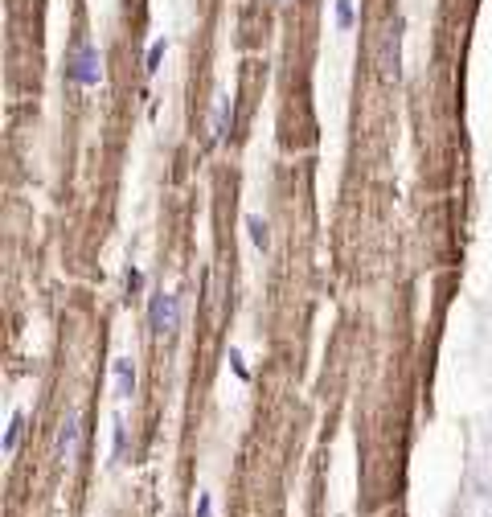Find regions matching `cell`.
Here are the masks:
<instances>
[{
  "instance_id": "3957f363",
  "label": "cell",
  "mask_w": 492,
  "mask_h": 517,
  "mask_svg": "<svg viewBox=\"0 0 492 517\" xmlns=\"http://www.w3.org/2000/svg\"><path fill=\"white\" fill-rule=\"evenodd\" d=\"M78 447H82V415L70 411L62 427H58V444H53V460L58 464H74L78 460Z\"/></svg>"
},
{
  "instance_id": "5bb4252c",
  "label": "cell",
  "mask_w": 492,
  "mask_h": 517,
  "mask_svg": "<svg viewBox=\"0 0 492 517\" xmlns=\"http://www.w3.org/2000/svg\"><path fill=\"white\" fill-rule=\"evenodd\" d=\"M193 517H213V497L210 493H197V509H193Z\"/></svg>"
},
{
  "instance_id": "8fae6325",
  "label": "cell",
  "mask_w": 492,
  "mask_h": 517,
  "mask_svg": "<svg viewBox=\"0 0 492 517\" xmlns=\"http://www.w3.org/2000/svg\"><path fill=\"white\" fill-rule=\"evenodd\" d=\"M111 427H115V444H111V456L119 460V456H123V444H127V423H123V419H115Z\"/></svg>"
},
{
  "instance_id": "5b68a950",
  "label": "cell",
  "mask_w": 492,
  "mask_h": 517,
  "mask_svg": "<svg viewBox=\"0 0 492 517\" xmlns=\"http://www.w3.org/2000/svg\"><path fill=\"white\" fill-rule=\"evenodd\" d=\"M111 374H115V394L119 399H132L136 394V366H132V357H115Z\"/></svg>"
},
{
  "instance_id": "9a60e30c",
  "label": "cell",
  "mask_w": 492,
  "mask_h": 517,
  "mask_svg": "<svg viewBox=\"0 0 492 517\" xmlns=\"http://www.w3.org/2000/svg\"><path fill=\"white\" fill-rule=\"evenodd\" d=\"M279 4H287V0H279Z\"/></svg>"
},
{
  "instance_id": "30bf717a",
  "label": "cell",
  "mask_w": 492,
  "mask_h": 517,
  "mask_svg": "<svg viewBox=\"0 0 492 517\" xmlns=\"http://www.w3.org/2000/svg\"><path fill=\"white\" fill-rule=\"evenodd\" d=\"M353 25V0H336V29Z\"/></svg>"
},
{
  "instance_id": "6da1fadb",
  "label": "cell",
  "mask_w": 492,
  "mask_h": 517,
  "mask_svg": "<svg viewBox=\"0 0 492 517\" xmlns=\"http://www.w3.org/2000/svg\"><path fill=\"white\" fill-rule=\"evenodd\" d=\"M66 78L74 87H99V78H103V54H99V46L74 42L70 58H66Z\"/></svg>"
},
{
  "instance_id": "9c48e42d",
  "label": "cell",
  "mask_w": 492,
  "mask_h": 517,
  "mask_svg": "<svg viewBox=\"0 0 492 517\" xmlns=\"http://www.w3.org/2000/svg\"><path fill=\"white\" fill-rule=\"evenodd\" d=\"M164 54H168V46H164V42H152V46H148V74H156V70H160Z\"/></svg>"
},
{
  "instance_id": "ba28073f",
  "label": "cell",
  "mask_w": 492,
  "mask_h": 517,
  "mask_svg": "<svg viewBox=\"0 0 492 517\" xmlns=\"http://www.w3.org/2000/svg\"><path fill=\"white\" fill-rule=\"evenodd\" d=\"M21 427H25V415L17 411V415L8 419V431H4V451H8V456L17 451V444H21Z\"/></svg>"
},
{
  "instance_id": "277c9868",
  "label": "cell",
  "mask_w": 492,
  "mask_h": 517,
  "mask_svg": "<svg viewBox=\"0 0 492 517\" xmlns=\"http://www.w3.org/2000/svg\"><path fill=\"white\" fill-rule=\"evenodd\" d=\"M402 21L386 25V37H381V54H377V66H381V78H398L402 74Z\"/></svg>"
},
{
  "instance_id": "52a82bcc",
  "label": "cell",
  "mask_w": 492,
  "mask_h": 517,
  "mask_svg": "<svg viewBox=\"0 0 492 517\" xmlns=\"http://www.w3.org/2000/svg\"><path fill=\"white\" fill-rule=\"evenodd\" d=\"M246 235H251V242H255L258 251H267V247H271V235H267V222H263V218H255V213H246Z\"/></svg>"
},
{
  "instance_id": "7c38bea8",
  "label": "cell",
  "mask_w": 492,
  "mask_h": 517,
  "mask_svg": "<svg viewBox=\"0 0 492 517\" xmlns=\"http://www.w3.org/2000/svg\"><path fill=\"white\" fill-rule=\"evenodd\" d=\"M123 283H127V296H136L144 287V271L140 267H127V275H123Z\"/></svg>"
},
{
  "instance_id": "7a4b0ae2",
  "label": "cell",
  "mask_w": 492,
  "mask_h": 517,
  "mask_svg": "<svg viewBox=\"0 0 492 517\" xmlns=\"http://www.w3.org/2000/svg\"><path fill=\"white\" fill-rule=\"evenodd\" d=\"M148 325L152 332H177L181 329V296H172V292H156L152 296V304H148Z\"/></svg>"
},
{
  "instance_id": "8992f818",
  "label": "cell",
  "mask_w": 492,
  "mask_h": 517,
  "mask_svg": "<svg viewBox=\"0 0 492 517\" xmlns=\"http://www.w3.org/2000/svg\"><path fill=\"white\" fill-rule=\"evenodd\" d=\"M230 127H234V99H230V94H222V99H217V116H213V144L226 140V136H230Z\"/></svg>"
},
{
  "instance_id": "4fadbf2b",
  "label": "cell",
  "mask_w": 492,
  "mask_h": 517,
  "mask_svg": "<svg viewBox=\"0 0 492 517\" xmlns=\"http://www.w3.org/2000/svg\"><path fill=\"white\" fill-rule=\"evenodd\" d=\"M230 370L238 374V382H251V370H246V361H242V353L230 349Z\"/></svg>"
}]
</instances>
